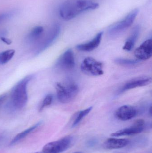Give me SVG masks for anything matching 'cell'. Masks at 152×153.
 Returning <instances> with one entry per match:
<instances>
[{"label": "cell", "instance_id": "cell-1", "mask_svg": "<svg viewBox=\"0 0 152 153\" xmlns=\"http://www.w3.org/2000/svg\"><path fill=\"white\" fill-rule=\"evenodd\" d=\"M99 6L98 3L91 0H67L61 4L59 14L63 19L70 20L84 12L95 10Z\"/></svg>", "mask_w": 152, "mask_h": 153}, {"label": "cell", "instance_id": "cell-2", "mask_svg": "<svg viewBox=\"0 0 152 153\" xmlns=\"http://www.w3.org/2000/svg\"><path fill=\"white\" fill-rule=\"evenodd\" d=\"M34 76V74L25 76L20 80L12 88L11 93V102L14 108L21 109L26 105L28 100V85Z\"/></svg>", "mask_w": 152, "mask_h": 153}, {"label": "cell", "instance_id": "cell-3", "mask_svg": "<svg viewBox=\"0 0 152 153\" xmlns=\"http://www.w3.org/2000/svg\"><path fill=\"white\" fill-rule=\"evenodd\" d=\"M138 13V9H135L129 12L124 19L110 26L108 30L109 36L117 37L125 32L133 24Z\"/></svg>", "mask_w": 152, "mask_h": 153}, {"label": "cell", "instance_id": "cell-4", "mask_svg": "<svg viewBox=\"0 0 152 153\" xmlns=\"http://www.w3.org/2000/svg\"><path fill=\"white\" fill-rule=\"evenodd\" d=\"M61 31L60 25L58 23L52 25L46 32H44L35 50L36 55L39 54L50 47L59 35Z\"/></svg>", "mask_w": 152, "mask_h": 153}, {"label": "cell", "instance_id": "cell-5", "mask_svg": "<svg viewBox=\"0 0 152 153\" xmlns=\"http://www.w3.org/2000/svg\"><path fill=\"white\" fill-rule=\"evenodd\" d=\"M55 88L57 99L62 103H68L73 100L77 95L79 91L78 86L74 83L65 85L58 82L56 84Z\"/></svg>", "mask_w": 152, "mask_h": 153}, {"label": "cell", "instance_id": "cell-6", "mask_svg": "<svg viewBox=\"0 0 152 153\" xmlns=\"http://www.w3.org/2000/svg\"><path fill=\"white\" fill-rule=\"evenodd\" d=\"M73 137L70 136L65 137L56 141L46 144L43 147L44 153H61L68 150L72 145Z\"/></svg>", "mask_w": 152, "mask_h": 153}, {"label": "cell", "instance_id": "cell-7", "mask_svg": "<svg viewBox=\"0 0 152 153\" xmlns=\"http://www.w3.org/2000/svg\"><path fill=\"white\" fill-rule=\"evenodd\" d=\"M81 70L84 74L89 76H99L104 74L102 63L91 57L84 59L81 64Z\"/></svg>", "mask_w": 152, "mask_h": 153}, {"label": "cell", "instance_id": "cell-8", "mask_svg": "<svg viewBox=\"0 0 152 153\" xmlns=\"http://www.w3.org/2000/svg\"><path fill=\"white\" fill-rule=\"evenodd\" d=\"M145 122L143 119L137 120L131 126L119 130L112 134L114 137L133 135L142 133L145 129Z\"/></svg>", "mask_w": 152, "mask_h": 153}, {"label": "cell", "instance_id": "cell-9", "mask_svg": "<svg viewBox=\"0 0 152 153\" xmlns=\"http://www.w3.org/2000/svg\"><path fill=\"white\" fill-rule=\"evenodd\" d=\"M152 82V78L149 76H140L128 81L120 88L119 93H123L137 87L148 85Z\"/></svg>", "mask_w": 152, "mask_h": 153}, {"label": "cell", "instance_id": "cell-10", "mask_svg": "<svg viewBox=\"0 0 152 153\" xmlns=\"http://www.w3.org/2000/svg\"><path fill=\"white\" fill-rule=\"evenodd\" d=\"M134 55L137 60L145 61L148 60L152 56V40L148 39L136 49Z\"/></svg>", "mask_w": 152, "mask_h": 153}, {"label": "cell", "instance_id": "cell-11", "mask_svg": "<svg viewBox=\"0 0 152 153\" xmlns=\"http://www.w3.org/2000/svg\"><path fill=\"white\" fill-rule=\"evenodd\" d=\"M137 110L135 107L131 105H123L117 109L115 116L118 119L122 121H127L134 118L137 115Z\"/></svg>", "mask_w": 152, "mask_h": 153}, {"label": "cell", "instance_id": "cell-12", "mask_svg": "<svg viewBox=\"0 0 152 153\" xmlns=\"http://www.w3.org/2000/svg\"><path fill=\"white\" fill-rule=\"evenodd\" d=\"M58 65L66 70H71L75 67V57L71 49H68L62 55L58 61Z\"/></svg>", "mask_w": 152, "mask_h": 153}, {"label": "cell", "instance_id": "cell-13", "mask_svg": "<svg viewBox=\"0 0 152 153\" xmlns=\"http://www.w3.org/2000/svg\"><path fill=\"white\" fill-rule=\"evenodd\" d=\"M103 32H99L91 41L84 44H80L76 46L77 49L83 52H90L98 47L101 42Z\"/></svg>", "mask_w": 152, "mask_h": 153}, {"label": "cell", "instance_id": "cell-14", "mask_svg": "<svg viewBox=\"0 0 152 153\" xmlns=\"http://www.w3.org/2000/svg\"><path fill=\"white\" fill-rule=\"evenodd\" d=\"M129 143L128 139L123 138H110L107 139L104 143L103 146L108 150L121 149L126 147Z\"/></svg>", "mask_w": 152, "mask_h": 153}, {"label": "cell", "instance_id": "cell-15", "mask_svg": "<svg viewBox=\"0 0 152 153\" xmlns=\"http://www.w3.org/2000/svg\"><path fill=\"white\" fill-rule=\"evenodd\" d=\"M140 32V27L139 26L137 25L134 27L131 35L126 41L125 45L123 47L124 50L129 52L132 50L138 39Z\"/></svg>", "mask_w": 152, "mask_h": 153}, {"label": "cell", "instance_id": "cell-16", "mask_svg": "<svg viewBox=\"0 0 152 153\" xmlns=\"http://www.w3.org/2000/svg\"><path fill=\"white\" fill-rule=\"evenodd\" d=\"M42 124V122H39L37 124H35L34 126L30 127L29 128H27L26 130L21 132V133L18 134L12 140L10 143V145L12 146L16 144L18 142L22 140V139L26 137L28 135L33 133L34 131L37 129Z\"/></svg>", "mask_w": 152, "mask_h": 153}, {"label": "cell", "instance_id": "cell-17", "mask_svg": "<svg viewBox=\"0 0 152 153\" xmlns=\"http://www.w3.org/2000/svg\"><path fill=\"white\" fill-rule=\"evenodd\" d=\"M44 28L42 26H37L33 28L29 33L27 40L30 43L36 42L41 39L44 32Z\"/></svg>", "mask_w": 152, "mask_h": 153}, {"label": "cell", "instance_id": "cell-18", "mask_svg": "<svg viewBox=\"0 0 152 153\" xmlns=\"http://www.w3.org/2000/svg\"><path fill=\"white\" fill-rule=\"evenodd\" d=\"M15 51L13 49L5 50L0 53V65H4L9 62L14 56Z\"/></svg>", "mask_w": 152, "mask_h": 153}, {"label": "cell", "instance_id": "cell-19", "mask_svg": "<svg viewBox=\"0 0 152 153\" xmlns=\"http://www.w3.org/2000/svg\"><path fill=\"white\" fill-rule=\"evenodd\" d=\"M138 60L134 59H125V58H117L115 59L114 62L117 64L122 66H133L135 65L140 62Z\"/></svg>", "mask_w": 152, "mask_h": 153}, {"label": "cell", "instance_id": "cell-20", "mask_svg": "<svg viewBox=\"0 0 152 153\" xmlns=\"http://www.w3.org/2000/svg\"><path fill=\"white\" fill-rule=\"evenodd\" d=\"M93 107H90L86 109L81 111L78 114L76 117L75 119V120L72 124V127H75L76 126H77L79 122L83 120L84 117H86L89 112L92 110Z\"/></svg>", "mask_w": 152, "mask_h": 153}, {"label": "cell", "instance_id": "cell-21", "mask_svg": "<svg viewBox=\"0 0 152 153\" xmlns=\"http://www.w3.org/2000/svg\"><path fill=\"white\" fill-rule=\"evenodd\" d=\"M53 100V96L52 94H47L44 98L43 101L40 104V106H39V108H38L39 111H42L45 108L51 105L52 102Z\"/></svg>", "mask_w": 152, "mask_h": 153}, {"label": "cell", "instance_id": "cell-22", "mask_svg": "<svg viewBox=\"0 0 152 153\" xmlns=\"http://www.w3.org/2000/svg\"><path fill=\"white\" fill-rule=\"evenodd\" d=\"M13 13L12 12L4 13H0V23L2 22L3 21L7 19L10 18L12 16Z\"/></svg>", "mask_w": 152, "mask_h": 153}, {"label": "cell", "instance_id": "cell-23", "mask_svg": "<svg viewBox=\"0 0 152 153\" xmlns=\"http://www.w3.org/2000/svg\"><path fill=\"white\" fill-rule=\"evenodd\" d=\"M0 39L3 42H4V43H5V44L7 45H10L12 43L11 39L7 38L5 37L1 36L0 37Z\"/></svg>", "mask_w": 152, "mask_h": 153}, {"label": "cell", "instance_id": "cell-24", "mask_svg": "<svg viewBox=\"0 0 152 153\" xmlns=\"http://www.w3.org/2000/svg\"><path fill=\"white\" fill-rule=\"evenodd\" d=\"M7 94L4 93L0 95V106L3 104L7 98Z\"/></svg>", "mask_w": 152, "mask_h": 153}, {"label": "cell", "instance_id": "cell-25", "mask_svg": "<svg viewBox=\"0 0 152 153\" xmlns=\"http://www.w3.org/2000/svg\"><path fill=\"white\" fill-rule=\"evenodd\" d=\"M95 141H93V140H92V141H90L88 143V145L90 146H93L95 144Z\"/></svg>", "mask_w": 152, "mask_h": 153}, {"label": "cell", "instance_id": "cell-26", "mask_svg": "<svg viewBox=\"0 0 152 153\" xmlns=\"http://www.w3.org/2000/svg\"><path fill=\"white\" fill-rule=\"evenodd\" d=\"M4 134H3V133H0V142L3 140V139L4 138Z\"/></svg>", "mask_w": 152, "mask_h": 153}, {"label": "cell", "instance_id": "cell-27", "mask_svg": "<svg viewBox=\"0 0 152 153\" xmlns=\"http://www.w3.org/2000/svg\"><path fill=\"white\" fill-rule=\"evenodd\" d=\"M149 112H150V114L151 115H152V107L151 106L150 107V109H149Z\"/></svg>", "mask_w": 152, "mask_h": 153}, {"label": "cell", "instance_id": "cell-28", "mask_svg": "<svg viewBox=\"0 0 152 153\" xmlns=\"http://www.w3.org/2000/svg\"><path fill=\"white\" fill-rule=\"evenodd\" d=\"M44 153L43 152H37V153Z\"/></svg>", "mask_w": 152, "mask_h": 153}, {"label": "cell", "instance_id": "cell-29", "mask_svg": "<svg viewBox=\"0 0 152 153\" xmlns=\"http://www.w3.org/2000/svg\"><path fill=\"white\" fill-rule=\"evenodd\" d=\"M81 153V152H76V153Z\"/></svg>", "mask_w": 152, "mask_h": 153}]
</instances>
